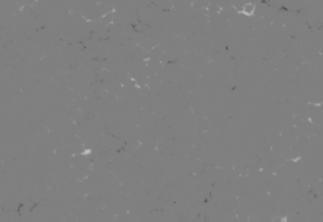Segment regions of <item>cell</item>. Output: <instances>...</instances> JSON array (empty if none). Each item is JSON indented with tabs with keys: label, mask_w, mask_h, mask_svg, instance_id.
<instances>
[{
	"label": "cell",
	"mask_w": 323,
	"mask_h": 222,
	"mask_svg": "<svg viewBox=\"0 0 323 222\" xmlns=\"http://www.w3.org/2000/svg\"><path fill=\"white\" fill-rule=\"evenodd\" d=\"M254 8H255L254 4H250V3H249V4H245V5H244V8H242V12H244L245 14H248V16H249V14H253Z\"/></svg>",
	"instance_id": "cell-1"
}]
</instances>
